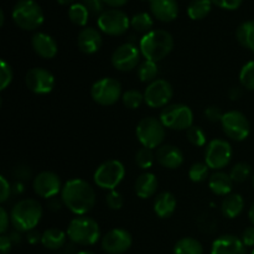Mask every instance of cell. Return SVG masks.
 <instances>
[{
	"mask_svg": "<svg viewBox=\"0 0 254 254\" xmlns=\"http://www.w3.org/2000/svg\"><path fill=\"white\" fill-rule=\"evenodd\" d=\"M160 121L171 130H188L193 126V112L183 103L169 104L160 112Z\"/></svg>",
	"mask_w": 254,
	"mask_h": 254,
	"instance_id": "obj_7",
	"label": "cell"
},
{
	"mask_svg": "<svg viewBox=\"0 0 254 254\" xmlns=\"http://www.w3.org/2000/svg\"><path fill=\"white\" fill-rule=\"evenodd\" d=\"M176 206H178V200H176L175 195L169 191H164V192L159 193L154 200V212L161 220H166L170 218L176 211Z\"/></svg>",
	"mask_w": 254,
	"mask_h": 254,
	"instance_id": "obj_23",
	"label": "cell"
},
{
	"mask_svg": "<svg viewBox=\"0 0 254 254\" xmlns=\"http://www.w3.org/2000/svg\"><path fill=\"white\" fill-rule=\"evenodd\" d=\"M211 254H247V247L235 235H223L213 241Z\"/></svg>",
	"mask_w": 254,
	"mask_h": 254,
	"instance_id": "obj_18",
	"label": "cell"
},
{
	"mask_svg": "<svg viewBox=\"0 0 254 254\" xmlns=\"http://www.w3.org/2000/svg\"><path fill=\"white\" fill-rule=\"evenodd\" d=\"M122 102L126 108L136 109L144 102V93H141L138 89H128L122 96Z\"/></svg>",
	"mask_w": 254,
	"mask_h": 254,
	"instance_id": "obj_34",
	"label": "cell"
},
{
	"mask_svg": "<svg viewBox=\"0 0 254 254\" xmlns=\"http://www.w3.org/2000/svg\"><path fill=\"white\" fill-rule=\"evenodd\" d=\"M42 233H40L39 231L32 230L30 232H27L26 235V241L30 243V245H37L39 242H41Z\"/></svg>",
	"mask_w": 254,
	"mask_h": 254,
	"instance_id": "obj_49",
	"label": "cell"
},
{
	"mask_svg": "<svg viewBox=\"0 0 254 254\" xmlns=\"http://www.w3.org/2000/svg\"><path fill=\"white\" fill-rule=\"evenodd\" d=\"M122 83L113 77L97 79L91 87L92 99L99 106H113L122 99Z\"/></svg>",
	"mask_w": 254,
	"mask_h": 254,
	"instance_id": "obj_9",
	"label": "cell"
},
{
	"mask_svg": "<svg viewBox=\"0 0 254 254\" xmlns=\"http://www.w3.org/2000/svg\"><path fill=\"white\" fill-rule=\"evenodd\" d=\"M31 45L34 51L45 60L54 59L59 51L56 40L50 36L49 34H45V32H36L32 36Z\"/></svg>",
	"mask_w": 254,
	"mask_h": 254,
	"instance_id": "obj_22",
	"label": "cell"
},
{
	"mask_svg": "<svg viewBox=\"0 0 254 254\" xmlns=\"http://www.w3.org/2000/svg\"><path fill=\"white\" fill-rule=\"evenodd\" d=\"M228 96H230V98L232 99V101H236V99H240V97L242 96V91H241L240 88H237V87H233V88L228 92Z\"/></svg>",
	"mask_w": 254,
	"mask_h": 254,
	"instance_id": "obj_53",
	"label": "cell"
},
{
	"mask_svg": "<svg viewBox=\"0 0 254 254\" xmlns=\"http://www.w3.org/2000/svg\"><path fill=\"white\" fill-rule=\"evenodd\" d=\"M60 5H69V4H74V0H57Z\"/></svg>",
	"mask_w": 254,
	"mask_h": 254,
	"instance_id": "obj_56",
	"label": "cell"
},
{
	"mask_svg": "<svg viewBox=\"0 0 254 254\" xmlns=\"http://www.w3.org/2000/svg\"><path fill=\"white\" fill-rule=\"evenodd\" d=\"M251 254H254V250H253V251H252V253H251Z\"/></svg>",
	"mask_w": 254,
	"mask_h": 254,
	"instance_id": "obj_60",
	"label": "cell"
},
{
	"mask_svg": "<svg viewBox=\"0 0 254 254\" xmlns=\"http://www.w3.org/2000/svg\"><path fill=\"white\" fill-rule=\"evenodd\" d=\"M164 124L161 123L160 118L155 117H145L138 123L135 129L138 141L149 149H156L161 146L163 141L165 140L166 130Z\"/></svg>",
	"mask_w": 254,
	"mask_h": 254,
	"instance_id": "obj_6",
	"label": "cell"
},
{
	"mask_svg": "<svg viewBox=\"0 0 254 254\" xmlns=\"http://www.w3.org/2000/svg\"><path fill=\"white\" fill-rule=\"evenodd\" d=\"M67 237L78 246H93L101 237V228L96 220L87 216H77L67 227Z\"/></svg>",
	"mask_w": 254,
	"mask_h": 254,
	"instance_id": "obj_4",
	"label": "cell"
},
{
	"mask_svg": "<svg viewBox=\"0 0 254 254\" xmlns=\"http://www.w3.org/2000/svg\"><path fill=\"white\" fill-rule=\"evenodd\" d=\"M211 0H192L188 6V15L192 20H202L212 9Z\"/></svg>",
	"mask_w": 254,
	"mask_h": 254,
	"instance_id": "obj_30",
	"label": "cell"
},
{
	"mask_svg": "<svg viewBox=\"0 0 254 254\" xmlns=\"http://www.w3.org/2000/svg\"><path fill=\"white\" fill-rule=\"evenodd\" d=\"M10 216L7 215L6 210H5L4 207L0 208V233L1 235H5L7 231V228H9V225H10Z\"/></svg>",
	"mask_w": 254,
	"mask_h": 254,
	"instance_id": "obj_48",
	"label": "cell"
},
{
	"mask_svg": "<svg viewBox=\"0 0 254 254\" xmlns=\"http://www.w3.org/2000/svg\"><path fill=\"white\" fill-rule=\"evenodd\" d=\"M64 205L62 201L56 200V198H50V202H49V208L52 211H59L61 208V206Z\"/></svg>",
	"mask_w": 254,
	"mask_h": 254,
	"instance_id": "obj_52",
	"label": "cell"
},
{
	"mask_svg": "<svg viewBox=\"0 0 254 254\" xmlns=\"http://www.w3.org/2000/svg\"><path fill=\"white\" fill-rule=\"evenodd\" d=\"M174 254H203V247L196 238L184 237L174 246Z\"/></svg>",
	"mask_w": 254,
	"mask_h": 254,
	"instance_id": "obj_29",
	"label": "cell"
},
{
	"mask_svg": "<svg viewBox=\"0 0 254 254\" xmlns=\"http://www.w3.org/2000/svg\"><path fill=\"white\" fill-rule=\"evenodd\" d=\"M141 56L149 61L159 62L165 59L174 49V37L169 31L163 29L151 30L143 35L139 41Z\"/></svg>",
	"mask_w": 254,
	"mask_h": 254,
	"instance_id": "obj_2",
	"label": "cell"
},
{
	"mask_svg": "<svg viewBox=\"0 0 254 254\" xmlns=\"http://www.w3.org/2000/svg\"><path fill=\"white\" fill-rule=\"evenodd\" d=\"M99 30L109 36H121L128 31L130 20L128 15L119 9H111L103 11L97 19Z\"/></svg>",
	"mask_w": 254,
	"mask_h": 254,
	"instance_id": "obj_11",
	"label": "cell"
},
{
	"mask_svg": "<svg viewBox=\"0 0 254 254\" xmlns=\"http://www.w3.org/2000/svg\"><path fill=\"white\" fill-rule=\"evenodd\" d=\"M12 241L9 236L1 235L0 236V254H9L11 252Z\"/></svg>",
	"mask_w": 254,
	"mask_h": 254,
	"instance_id": "obj_47",
	"label": "cell"
},
{
	"mask_svg": "<svg viewBox=\"0 0 254 254\" xmlns=\"http://www.w3.org/2000/svg\"><path fill=\"white\" fill-rule=\"evenodd\" d=\"M155 154L149 148H140L135 154V163L143 170L150 169L153 166L154 160H155Z\"/></svg>",
	"mask_w": 254,
	"mask_h": 254,
	"instance_id": "obj_36",
	"label": "cell"
},
{
	"mask_svg": "<svg viewBox=\"0 0 254 254\" xmlns=\"http://www.w3.org/2000/svg\"><path fill=\"white\" fill-rule=\"evenodd\" d=\"M243 208H245V200L238 193H230L223 198L221 203V212L226 218H230V220L238 217L242 213Z\"/></svg>",
	"mask_w": 254,
	"mask_h": 254,
	"instance_id": "obj_26",
	"label": "cell"
},
{
	"mask_svg": "<svg viewBox=\"0 0 254 254\" xmlns=\"http://www.w3.org/2000/svg\"><path fill=\"white\" fill-rule=\"evenodd\" d=\"M151 14L163 22H171L178 17L179 4L176 0H149Z\"/></svg>",
	"mask_w": 254,
	"mask_h": 254,
	"instance_id": "obj_21",
	"label": "cell"
},
{
	"mask_svg": "<svg viewBox=\"0 0 254 254\" xmlns=\"http://www.w3.org/2000/svg\"><path fill=\"white\" fill-rule=\"evenodd\" d=\"M159 181L158 178L153 173H144L139 175V178L134 184V191L138 197L146 200L149 197H153L158 191Z\"/></svg>",
	"mask_w": 254,
	"mask_h": 254,
	"instance_id": "obj_24",
	"label": "cell"
},
{
	"mask_svg": "<svg viewBox=\"0 0 254 254\" xmlns=\"http://www.w3.org/2000/svg\"><path fill=\"white\" fill-rule=\"evenodd\" d=\"M67 240V233L64 232L60 228H47L46 231L42 232L41 245L44 246L46 250L50 251H57L61 250L64 246Z\"/></svg>",
	"mask_w": 254,
	"mask_h": 254,
	"instance_id": "obj_27",
	"label": "cell"
},
{
	"mask_svg": "<svg viewBox=\"0 0 254 254\" xmlns=\"http://www.w3.org/2000/svg\"><path fill=\"white\" fill-rule=\"evenodd\" d=\"M155 158L163 168L170 169V170H175L184 164V154L181 149L170 144L159 146L156 149Z\"/></svg>",
	"mask_w": 254,
	"mask_h": 254,
	"instance_id": "obj_19",
	"label": "cell"
},
{
	"mask_svg": "<svg viewBox=\"0 0 254 254\" xmlns=\"http://www.w3.org/2000/svg\"><path fill=\"white\" fill-rule=\"evenodd\" d=\"M240 82L243 88L254 91V61H250L242 67L240 72Z\"/></svg>",
	"mask_w": 254,
	"mask_h": 254,
	"instance_id": "obj_37",
	"label": "cell"
},
{
	"mask_svg": "<svg viewBox=\"0 0 254 254\" xmlns=\"http://www.w3.org/2000/svg\"><path fill=\"white\" fill-rule=\"evenodd\" d=\"M10 238H11L12 243H19L21 242V236H20V232H17V231H15V232H12L11 235L9 236Z\"/></svg>",
	"mask_w": 254,
	"mask_h": 254,
	"instance_id": "obj_54",
	"label": "cell"
},
{
	"mask_svg": "<svg viewBox=\"0 0 254 254\" xmlns=\"http://www.w3.org/2000/svg\"><path fill=\"white\" fill-rule=\"evenodd\" d=\"M124 176H126V168H124L123 163L116 159H111L97 168L94 171L93 180L98 188L103 189V190H116L117 186L123 181Z\"/></svg>",
	"mask_w": 254,
	"mask_h": 254,
	"instance_id": "obj_8",
	"label": "cell"
},
{
	"mask_svg": "<svg viewBox=\"0 0 254 254\" xmlns=\"http://www.w3.org/2000/svg\"><path fill=\"white\" fill-rule=\"evenodd\" d=\"M213 5L225 10H236L242 5L243 0H211Z\"/></svg>",
	"mask_w": 254,
	"mask_h": 254,
	"instance_id": "obj_44",
	"label": "cell"
},
{
	"mask_svg": "<svg viewBox=\"0 0 254 254\" xmlns=\"http://www.w3.org/2000/svg\"><path fill=\"white\" fill-rule=\"evenodd\" d=\"M62 183L60 176L52 171H41L32 181L35 193L42 198H54L62 191Z\"/></svg>",
	"mask_w": 254,
	"mask_h": 254,
	"instance_id": "obj_17",
	"label": "cell"
},
{
	"mask_svg": "<svg viewBox=\"0 0 254 254\" xmlns=\"http://www.w3.org/2000/svg\"><path fill=\"white\" fill-rule=\"evenodd\" d=\"M248 218H250L252 226H254V203L252 206H251L250 211H248Z\"/></svg>",
	"mask_w": 254,
	"mask_h": 254,
	"instance_id": "obj_55",
	"label": "cell"
},
{
	"mask_svg": "<svg viewBox=\"0 0 254 254\" xmlns=\"http://www.w3.org/2000/svg\"><path fill=\"white\" fill-rule=\"evenodd\" d=\"M232 146L225 139H212L205 150V163L212 170L225 169L231 163Z\"/></svg>",
	"mask_w": 254,
	"mask_h": 254,
	"instance_id": "obj_12",
	"label": "cell"
},
{
	"mask_svg": "<svg viewBox=\"0 0 254 254\" xmlns=\"http://www.w3.org/2000/svg\"><path fill=\"white\" fill-rule=\"evenodd\" d=\"M159 68H158V62L149 61V60H145V61L141 62L138 67V77L141 82H145V83H151L155 79H158Z\"/></svg>",
	"mask_w": 254,
	"mask_h": 254,
	"instance_id": "obj_33",
	"label": "cell"
},
{
	"mask_svg": "<svg viewBox=\"0 0 254 254\" xmlns=\"http://www.w3.org/2000/svg\"><path fill=\"white\" fill-rule=\"evenodd\" d=\"M76 254H96V253L91 252V251H79V252H77Z\"/></svg>",
	"mask_w": 254,
	"mask_h": 254,
	"instance_id": "obj_58",
	"label": "cell"
},
{
	"mask_svg": "<svg viewBox=\"0 0 254 254\" xmlns=\"http://www.w3.org/2000/svg\"><path fill=\"white\" fill-rule=\"evenodd\" d=\"M130 26L140 34H148L153 30L154 21L153 17L148 12H138L130 19Z\"/></svg>",
	"mask_w": 254,
	"mask_h": 254,
	"instance_id": "obj_31",
	"label": "cell"
},
{
	"mask_svg": "<svg viewBox=\"0 0 254 254\" xmlns=\"http://www.w3.org/2000/svg\"><path fill=\"white\" fill-rule=\"evenodd\" d=\"M61 201L73 215L86 216L96 205V191L88 181L71 179L62 188Z\"/></svg>",
	"mask_w": 254,
	"mask_h": 254,
	"instance_id": "obj_1",
	"label": "cell"
},
{
	"mask_svg": "<svg viewBox=\"0 0 254 254\" xmlns=\"http://www.w3.org/2000/svg\"><path fill=\"white\" fill-rule=\"evenodd\" d=\"M102 44H103V40H102L101 31L94 27H84L79 31L78 37H77L78 49L86 55L96 54L101 50Z\"/></svg>",
	"mask_w": 254,
	"mask_h": 254,
	"instance_id": "obj_20",
	"label": "cell"
},
{
	"mask_svg": "<svg viewBox=\"0 0 254 254\" xmlns=\"http://www.w3.org/2000/svg\"><path fill=\"white\" fill-rule=\"evenodd\" d=\"M140 49L131 42H126L114 50L111 61L114 68L118 71L129 72L140 64Z\"/></svg>",
	"mask_w": 254,
	"mask_h": 254,
	"instance_id": "obj_14",
	"label": "cell"
},
{
	"mask_svg": "<svg viewBox=\"0 0 254 254\" xmlns=\"http://www.w3.org/2000/svg\"><path fill=\"white\" fill-rule=\"evenodd\" d=\"M25 84L35 94H47L55 87V77L49 69L34 67L25 76Z\"/></svg>",
	"mask_w": 254,
	"mask_h": 254,
	"instance_id": "obj_16",
	"label": "cell"
},
{
	"mask_svg": "<svg viewBox=\"0 0 254 254\" xmlns=\"http://www.w3.org/2000/svg\"><path fill=\"white\" fill-rule=\"evenodd\" d=\"M0 186H1V189H0V202L4 203L9 200L12 188L10 186V183L6 180L5 176H0Z\"/></svg>",
	"mask_w": 254,
	"mask_h": 254,
	"instance_id": "obj_45",
	"label": "cell"
},
{
	"mask_svg": "<svg viewBox=\"0 0 254 254\" xmlns=\"http://www.w3.org/2000/svg\"><path fill=\"white\" fill-rule=\"evenodd\" d=\"M226 136L235 141H243L251 133V124L247 117L240 111L226 112L221 121Z\"/></svg>",
	"mask_w": 254,
	"mask_h": 254,
	"instance_id": "obj_10",
	"label": "cell"
},
{
	"mask_svg": "<svg viewBox=\"0 0 254 254\" xmlns=\"http://www.w3.org/2000/svg\"><path fill=\"white\" fill-rule=\"evenodd\" d=\"M129 0H104V4L109 5L113 9H118V7L124 6Z\"/></svg>",
	"mask_w": 254,
	"mask_h": 254,
	"instance_id": "obj_51",
	"label": "cell"
},
{
	"mask_svg": "<svg viewBox=\"0 0 254 254\" xmlns=\"http://www.w3.org/2000/svg\"><path fill=\"white\" fill-rule=\"evenodd\" d=\"M133 243L131 233L126 228H112L102 237V250L108 254H123L126 253Z\"/></svg>",
	"mask_w": 254,
	"mask_h": 254,
	"instance_id": "obj_15",
	"label": "cell"
},
{
	"mask_svg": "<svg viewBox=\"0 0 254 254\" xmlns=\"http://www.w3.org/2000/svg\"><path fill=\"white\" fill-rule=\"evenodd\" d=\"M11 16L15 25L26 31L39 29L45 20L44 11L35 0H19L12 7Z\"/></svg>",
	"mask_w": 254,
	"mask_h": 254,
	"instance_id": "obj_5",
	"label": "cell"
},
{
	"mask_svg": "<svg viewBox=\"0 0 254 254\" xmlns=\"http://www.w3.org/2000/svg\"><path fill=\"white\" fill-rule=\"evenodd\" d=\"M223 112L221 111L220 107H216V106H211L207 107L205 109V117L207 121L212 122V123H217V122L222 121V117H223Z\"/></svg>",
	"mask_w": 254,
	"mask_h": 254,
	"instance_id": "obj_43",
	"label": "cell"
},
{
	"mask_svg": "<svg viewBox=\"0 0 254 254\" xmlns=\"http://www.w3.org/2000/svg\"><path fill=\"white\" fill-rule=\"evenodd\" d=\"M236 39L241 46L254 52V20L242 22L237 27Z\"/></svg>",
	"mask_w": 254,
	"mask_h": 254,
	"instance_id": "obj_28",
	"label": "cell"
},
{
	"mask_svg": "<svg viewBox=\"0 0 254 254\" xmlns=\"http://www.w3.org/2000/svg\"><path fill=\"white\" fill-rule=\"evenodd\" d=\"M12 68L5 60L0 61V91H4L12 81Z\"/></svg>",
	"mask_w": 254,
	"mask_h": 254,
	"instance_id": "obj_40",
	"label": "cell"
},
{
	"mask_svg": "<svg viewBox=\"0 0 254 254\" xmlns=\"http://www.w3.org/2000/svg\"><path fill=\"white\" fill-rule=\"evenodd\" d=\"M253 188H254V178H253Z\"/></svg>",
	"mask_w": 254,
	"mask_h": 254,
	"instance_id": "obj_59",
	"label": "cell"
},
{
	"mask_svg": "<svg viewBox=\"0 0 254 254\" xmlns=\"http://www.w3.org/2000/svg\"><path fill=\"white\" fill-rule=\"evenodd\" d=\"M4 21H5V15H4V11H0V26H2L4 25Z\"/></svg>",
	"mask_w": 254,
	"mask_h": 254,
	"instance_id": "obj_57",
	"label": "cell"
},
{
	"mask_svg": "<svg viewBox=\"0 0 254 254\" xmlns=\"http://www.w3.org/2000/svg\"><path fill=\"white\" fill-rule=\"evenodd\" d=\"M89 11L82 2H74L68 9V17L77 26H86L89 19Z\"/></svg>",
	"mask_w": 254,
	"mask_h": 254,
	"instance_id": "obj_32",
	"label": "cell"
},
{
	"mask_svg": "<svg viewBox=\"0 0 254 254\" xmlns=\"http://www.w3.org/2000/svg\"><path fill=\"white\" fill-rule=\"evenodd\" d=\"M174 96V89L170 82L164 78H158L148 84L144 91V102L150 108H165L169 106Z\"/></svg>",
	"mask_w": 254,
	"mask_h": 254,
	"instance_id": "obj_13",
	"label": "cell"
},
{
	"mask_svg": "<svg viewBox=\"0 0 254 254\" xmlns=\"http://www.w3.org/2000/svg\"><path fill=\"white\" fill-rule=\"evenodd\" d=\"M210 168L206 163H195L189 169V178L192 183H203L208 179Z\"/></svg>",
	"mask_w": 254,
	"mask_h": 254,
	"instance_id": "obj_35",
	"label": "cell"
},
{
	"mask_svg": "<svg viewBox=\"0 0 254 254\" xmlns=\"http://www.w3.org/2000/svg\"><path fill=\"white\" fill-rule=\"evenodd\" d=\"M241 240L246 247H254V226L245 228L242 236H241Z\"/></svg>",
	"mask_w": 254,
	"mask_h": 254,
	"instance_id": "obj_46",
	"label": "cell"
},
{
	"mask_svg": "<svg viewBox=\"0 0 254 254\" xmlns=\"http://www.w3.org/2000/svg\"><path fill=\"white\" fill-rule=\"evenodd\" d=\"M251 175V166L246 163H238L231 169L230 176L233 183H245Z\"/></svg>",
	"mask_w": 254,
	"mask_h": 254,
	"instance_id": "obj_39",
	"label": "cell"
},
{
	"mask_svg": "<svg viewBox=\"0 0 254 254\" xmlns=\"http://www.w3.org/2000/svg\"><path fill=\"white\" fill-rule=\"evenodd\" d=\"M42 217V206L35 198H24L19 201L10 212V222L15 231L30 232L35 230Z\"/></svg>",
	"mask_w": 254,
	"mask_h": 254,
	"instance_id": "obj_3",
	"label": "cell"
},
{
	"mask_svg": "<svg viewBox=\"0 0 254 254\" xmlns=\"http://www.w3.org/2000/svg\"><path fill=\"white\" fill-rule=\"evenodd\" d=\"M15 178L16 179H27L31 175V170L27 166H17L14 171Z\"/></svg>",
	"mask_w": 254,
	"mask_h": 254,
	"instance_id": "obj_50",
	"label": "cell"
},
{
	"mask_svg": "<svg viewBox=\"0 0 254 254\" xmlns=\"http://www.w3.org/2000/svg\"><path fill=\"white\" fill-rule=\"evenodd\" d=\"M186 138H188L189 143L192 144L193 146H203L207 141L206 133L201 127L197 126H192L186 130Z\"/></svg>",
	"mask_w": 254,
	"mask_h": 254,
	"instance_id": "obj_38",
	"label": "cell"
},
{
	"mask_svg": "<svg viewBox=\"0 0 254 254\" xmlns=\"http://www.w3.org/2000/svg\"><path fill=\"white\" fill-rule=\"evenodd\" d=\"M82 4L88 9L91 15H101L103 12L104 0H82Z\"/></svg>",
	"mask_w": 254,
	"mask_h": 254,
	"instance_id": "obj_42",
	"label": "cell"
},
{
	"mask_svg": "<svg viewBox=\"0 0 254 254\" xmlns=\"http://www.w3.org/2000/svg\"><path fill=\"white\" fill-rule=\"evenodd\" d=\"M208 188L216 196H228L233 189V181L230 174L216 171L208 179Z\"/></svg>",
	"mask_w": 254,
	"mask_h": 254,
	"instance_id": "obj_25",
	"label": "cell"
},
{
	"mask_svg": "<svg viewBox=\"0 0 254 254\" xmlns=\"http://www.w3.org/2000/svg\"><path fill=\"white\" fill-rule=\"evenodd\" d=\"M106 202H107V206H108L111 210L118 211L123 207L124 197L121 192H118V191L116 190H112L107 193Z\"/></svg>",
	"mask_w": 254,
	"mask_h": 254,
	"instance_id": "obj_41",
	"label": "cell"
}]
</instances>
